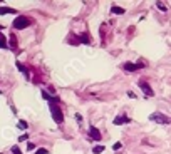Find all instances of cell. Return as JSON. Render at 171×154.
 <instances>
[{"label":"cell","mask_w":171,"mask_h":154,"mask_svg":"<svg viewBox=\"0 0 171 154\" xmlns=\"http://www.w3.org/2000/svg\"><path fill=\"white\" fill-rule=\"evenodd\" d=\"M27 149H28V151H34V149H35V144H34V142H28V144H27Z\"/></svg>","instance_id":"20"},{"label":"cell","mask_w":171,"mask_h":154,"mask_svg":"<svg viewBox=\"0 0 171 154\" xmlns=\"http://www.w3.org/2000/svg\"><path fill=\"white\" fill-rule=\"evenodd\" d=\"M141 67H144V64H131V62H126L123 66V69L126 70V72H136V70L141 69Z\"/></svg>","instance_id":"5"},{"label":"cell","mask_w":171,"mask_h":154,"mask_svg":"<svg viewBox=\"0 0 171 154\" xmlns=\"http://www.w3.org/2000/svg\"><path fill=\"white\" fill-rule=\"evenodd\" d=\"M27 139H28V136H27V134H22V136H20V137H19V142H22V141H27Z\"/></svg>","instance_id":"21"},{"label":"cell","mask_w":171,"mask_h":154,"mask_svg":"<svg viewBox=\"0 0 171 154\" xmlns=\"http://www.w3.org/2000/svg\"><path fill=\"white\" fill-rule=\"evenodd\" d=\"M76 119L81 122V121H82V116H81V114H76Z\"/></svg>","instance_id":"23"},{"label":"cell","mask_w":171,"mask_h":154,"mask_svg":"<svg viewBox=\"0 0 171 154\" xmlns=\"http://www.w3.org/2000/svg\"><path fill=\"white\" fill-rule=\"evenodd\" d=\"M89 136H91V139H94V141H101L102 136H101V131H99L97 127L91 126V129H89Z\"/></svg>","instance_id":"6"},{"label":"cell","mask_w":171,"mask_h":154,"mask_svg":"<svg viewBox=\"0 0 171 154\" xmlns=\"http://www.w3.org/2000/svg\"><path fill=\"white\" fill-rule=\"evenodd\" d=\"M149 119H151L153 122H156V124H161V126H168V124L171 122L169 117L165 116V114H161V112H153L151 116H149Z\"/></svg>","instance_id":"3"},{"label":"cell","mask_w":171,"mask_h":154,"mask_svg":"<svg viewBox=\"0 0 171 154\" xmlns=\"http://www.w3.org/2000/svg\"><path fill=\"white\" fill-rule=\"evenodd\" d=\"M156 5H158V9H159V10H163V12L166 10V7H165V3H163V2H158Z\"/></svg>","instance_id":"19"},{"label":"cell","mask_w":171,"mask_h":154,"mask_svg":"<svg viewBox=\"0 0 171 154\" xmlns=\"http://www.w3.org/2000/svg\"><path fill=\"white\" fill-rule=\"evenodd\" d=\"M32 24H34V20H32L30 17L22 15V17H15V20H13L12 27H13V28H17V30H22V28H25V27H28V25H32Z\"/></svg>","instance_id":"1"},{"label":"cell","mask_w":171,"mask_h":154,"mask_svg":"<svg viewBox=\"0 0 171 154\" xmlns=\"http://www.w3.org/2000/svg\"><path fill=\"white\" fill-rule=\"evenodd\" d=\"M34 154H49V151L45 148H40V149H37V151H35Z\"/></svg>","instance_id":"16"},{"label":"cell","mask_w":171,"mask_h":154,"mask_svg":"<svg viewBox=\"0 0 171 154\" xmlns=\"http://www.w3.org/2000/svg\"><path fill=\"white\" fill-rule=\"evenodd\" d=\"M12 154H24V152L20 151L19 146H13V148H12Z\"/></svg>","instance_id":"15"},{"label":"cell","mask_w":171,"mask_h":154,"mask_svg":"<svg viewBox=\"0 0 171 154\" xmlns=\"http://www.w3.org/2000/svg\"><path fill=\"white\" fill-rule=\"evenodd\" d=\"M138 85H139V89L144 92L146 97H153V96H154V91H153L151 85H149L148 82L144 81V79H139V81H138Z\"/></svg>","instance_id":"4"},{"label":"cell","mask_w":171,"mask_h":154,"mask_svg":"<svg viewBox=\"0 0 171 154\" xmlns=\"http://www.w3.org/2000/svg\"><path fill=\"white\" fill-rule=\"evenodd\" d=\"M121 148H123V144H121V142H116V144H114V146H112V149H114V151H116V152H117V151H119V149H121Z\"/></svg>","instance_id":"17"},{"label":"cell","mask_w":171,"mask_h":154,"mask_svg":"<svg viewBox=\"0 0 171 154\" xmlns=\"http://www.w3.org/2000/svg\"><path fill=\"white\" fill-rule=\"evenodd\" d=\"M17 126H19L20 129H27V127H28V124L25 122V121H22V119H20V121H19V124H17Z\"/></svg>","instance_id":"14"},{"label":"cell","mask_w":171,"mask_h":154,"mask_svg":"<svg viewBox=\"0 0 171 154\" xmlns=\"http://www.w3.org/2000/svg\"><path fill=\"white\" fill-rule=\"evenodd\" d=\"M0 3H2V2H0Z\"/></svg>","instance_id":"24"},{"label":"cell","mask_w":171,"mask_h":154,"mask_svg":"<svg viewBox=\"0 0 171 154\" xmlns=\"http://www.w3.org/2000/svg\"><path fill=\"white\" fill-rule=\"evenodd\" d=\"M9 47V44H7V39H5V35L0 32V49H7Z\"/></svg>","instance_id":"10"},{"label":"cell","mask_w":171,"mask_h":154,"mask_svg":"<svg viewBox=\"0 0 171 154\" xmlns=\"http://www.w3.org/2000/svg\"><path fill=\"white\" fill-rule=\"evenodd\" d=\"M9 47L13 49V51L17 49V37H15V34H10V44H9Z\"/></svg>","instance_id":"9"},{"label":"cell","mask_w":171,"mask_h":154,"mask_svg":"<svg viewBox=\"0 0 171 154\" xmlns=\"http://www.w3.org/2000/svg\"><path fill=\"white\" fill-rule=\"evenodd\" d=\"M0 92H2V91H0Z\"/></svg>","instance_id":"25"},{"label":"cell","mask_w":171,"mask_h":154,"mask_svg":"<svg viewBox=\"0 0 171 154\" xmlns=\"http://www.w3.org/2000/svg\"><path fill=\"white\" fill-rule=\"evenodd\" d=\"M51 114H52V117H54V121L57 124L64 122V112H62V109L57 106V102H51Z\"/></svg>","instance_id":"2"},{"label":"cell","mask_w":171,"mask_h":154,"mask_svg":"<svg viewBox=\"0 0 171 154\" xmlns=\"http://www.w3.org/2000/svg\"><path fill=\"white\" fill-rule=\"evenodd\" d=\"M42 96H44V99H45V101H51V102H52V97H51V96H49L45 91H42Z\"/></svg>","instance_id":"18"},{"label":"cell","mask_w":171,"mask_h":154,"mask_svg":"<svg viewBox=\"0 0 171 154\" xmlns=\"http://www.w3.org/2000/svg\"><path fill=\"white\" fill-rule=\"evenodd\" d=\"M111 12L116 13V15H123V13H124V9H121V7H116V5H114L112 9H111Z\"/></svg>","instance_id":"11"},{"label":"cell","mask_w":171,"mask_h":154,"mask_svg":"<svg viewBox=\"0 0 171 154\" xmlns=\"http://www.w3.org/2000/svg\"><path fill=\"white\" fill-rule=\"evenodd\" d=\"M127 96H129V97H131V99H136V94H134V92H133V91H129V92H127Z\"/></svg>","instance_id":"22"},{"label":"cell","mask_w":171,"mask_h":154,"mask_svg":"<svg viewBox=\"0 0 171 154\" xmlns=\"http://www.w3.org/2000/svg\"><path fill=\"white\" fill-rule=\"evenodd\" d=\"M17 69H19L20 72H24V74H25V77H28V72H27V69H25V67H24L20 62H17Z\"/></svg>","instance_id":"12"},{"label":"cell","mask_w":171,"mask_h":154,"mask_svg":"<svg viewBox=\"0 0 171 154\" xmlns=\"http://www.w3.org/2000/svg\"><path fill=\"white\" fill-rule=\"evenodd\" d=\"M5 13H17V10L10 7H0V15H5Z\"/></svg>","instance_id":"8"},{"label":"cell","mask_w":171,"mask_h":154,"mask_svg":"<svg viewBox=\"0 0 171 154\" xmlns=\"http://www.w3.org/2000/svg\"><path fill=\"white\" fill-rule=\"evenodd\" d=\"M131 122V119L127 116H117L116 119H114V124L116 126H121V124H129Z\"/></svg>","instance_id":"7"},{"label":"cell","mask_w":171,"mask_h":154,"mask_svg":"<svg viewBox=\"0 0 171 154\" xmlns=\"http://www.w3.org/2000/svg\"><path fill=\"white\" fill-rule=\"evenodd\" d=\"M104 151V146H96V148H92V152L94 154H101Z\"/></svg>","instance_id":"13"}]
</instances>
